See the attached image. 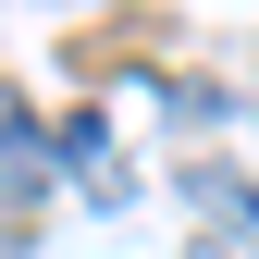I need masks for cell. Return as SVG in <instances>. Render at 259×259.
Wrapping results in <instances>:
<instances>
[{
    "label": "cell",
    "instance_id": "2",
    "mask_svg": "<svg viewBox=\"0 0 259 259\" xmlns=\"http://www.w3.org/2000/svg\"><path fill=\"white\" fill-rule=\"evenodd\" d=\"M37 173H50L37 111H25V99H0V198H37Z\"/></svg>",
    "mask_w": 259,
    "mask_h": 259
},
{
    "label": "cell",
    "instance_id": "1",
    "mask_svg": "<svg viewBox=\"0 0 259 259\" xmlns=\"http://www.w3.org/2000/svg\"><path fill=\"white\" fill-rule=\"evenodd\" d=\"M185 198H198V210L222 222V235H235V247L259 259V185L235 173V160H198V173H185Z\"/></svg>",
    "mask_w": 259,
    "mask_h": 259
}]
</instances>
